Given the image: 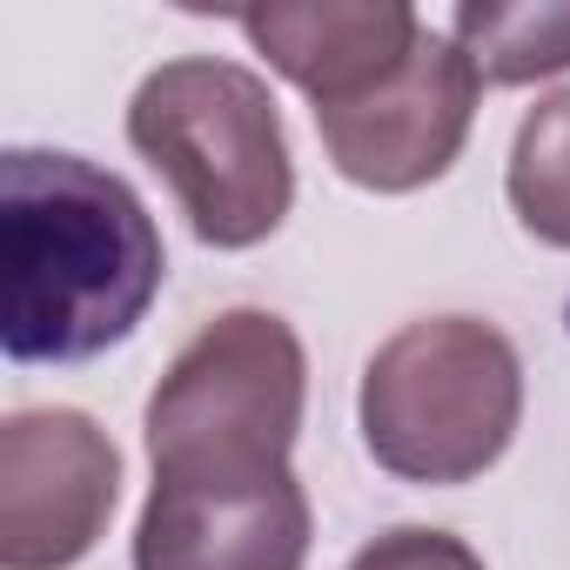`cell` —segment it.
Returning a JSON list of instances; mask_svg holds the SVG:
<instances>
[{
    "label": "cell",
    "instance_id": "277c9868",
    "mask_svg": "<svg viewBox=\"0 0 570 570\" xmlns=\"http://www.w3.org/2000/svg\"><path fill=\"white\" fill-rule=\"evenodd\" d=\"M309 403L303 336L275 309H222L161 370L141 436L155 483H262L289 470Z\"/></svg>",
    "mask_w": 570,
    "mask_h": 570
},
{
    "label": "cell",
    "instance_id": "30bf717a",
    "mask_svg": "<svg viewBox=\"0 0 570 570\" xmlns=\"http://www.w3.org/2000/svg\"><path fill=\"white\" fill-rule=\"evenodd\" d=\"M503 195L523 222V235H537L543 248L570 255V88L543 95L510 141V168H503Z\"/></svg>",
    "mask_w": 570,
    "mask_h": 570
},
{
    "label": "cell",
    "instance_id": "8fae6325",
    "mask_svg": "<svg viewBox=\"0 0 570 570\" xmlns=\"http://www.w3.org/2000/svg\"><path fill=\"white\" fill-rule=\"evenodd\" d=\"M350 570H483V557L456 537V530H436V523H396L383 537H370Z\"/></svg>",
    "mask_w": 570,
    "mask_h": 570
},
{
    "label": "cell",
    "instance_id": "7a4b0ae2",
    "mask_svg": "<svg viewBox=\"0 0 570 570\" xmlns=\"http://www.w3.org/2000/svg\"><path fill=\"white\" fill-rule=\"evenodd\" d=\"M128 141L168 181L202 248H255L296 208V155L282 135V108L242 61H161L128 101Z\"/></svg>",
    "mask_w": 570,
    "mask_h": 570
},
{
    "label": "cell",
    "instance_id": "3957f363",
    "mask_svg": "<svg viewBox=\"0 0 570 570\" xmlns=\"http://www.w3.org/2000/svg\"><path fill=\"white\" fill-rule=\"evenodd\" d=\"M363 450L396 483L456 490L503 463L523 423V363L517 343L483 316H423L403 323L356 390Z\"/></svg>",
    "mask_w": 570,
    "mask_h": 570
},
{
    "label": "cell",
    "instance_id": "ba28073f",
    "mask_svg": "<svg viewBox=\"0 0 570 570\" xmlns=\"http://www.w3.org/2000/svg\"><path fill=\"white\" fill-rule=\"evenodd\" d=\"M235 28L282 81L309 95L316 115H330L390 88L430 21L403 0H323V8H248Z\"/></svg>",
    "mask_w": 570,
    "mask_h": 570
},
{
    "label": "cell",
    "instance_id": "6da1fadb",
    "mask_svg": "<svg viewBox=\"0 0 570 570\" xmlns=\"http://www.w3.org/2000/svg\"><path fill=\"white\" fill-rule=\"evenodd\" d=\"M168 275L148 202L68 148L0 155V350L8 363H95L121 350Z\"/></svg>",
    "mask_w": 570,
    "mask_h": 570
},
{
    "label": "cell",
    "instance_id": "9c48e42d",
    "mask_svg": "<svg viewBox=\"0 0 570 570\" xmlns=\"http://www.w3.org/2000/svg\"><path fill=\"white\" fill-rule=\"evenodd\" d=\"M450 41L476 61L483 88H530L570 68V0H463Z\"/></svg>",
    "mask_w": 570,
    "mask_h": 570
},
{
    "label": "cell",
    "instance_id": "52a82bcc",
    "mask_svg": "<svg viewBox=\"0 0 570 570\" xmlns=\"http://www.w3.org/2000/svg\"><path fill=\"white\" fill-rule=\"evenodd\" d=\"M316 510L296 470L262 483H155L135 523V570H303Z\"/></svg>",
    "mask_w": 570,
    "mask_h": 570
},
{
    "label": "cell",
    "instance_id": "8992f818",
    "mask_svg": "<svg viewBox=\"0 0 570 570\" xmlns=\"http://www.w3.org/2000/svg\"><path fill=\"white\" fill-rule=\"evenodd\" d=\"M476 101H483L476 61L450 35L423 28L410 68L390 88H376L370 101L316 115V135L343 181L370 195H416L456 168L476 128Z\"/></svg>",
    "mask_w": 570,
    "mask_h": 570
},
{
    "label": "cell",
    "instance_id": "5b68a950",
    "mask_svg": "<svg viewBox=\"0 0 570 570\" xmlns=\"http://www.w3.org/2000/svg\"><path fill=\"white\" fill-rule=\"evenodd\" d=\"M121 450L88 410L0 423V570H75L115 523Z\"/></svg>",
    "mask_w": 570,
    "mask_h": 570
}]
</instances>
